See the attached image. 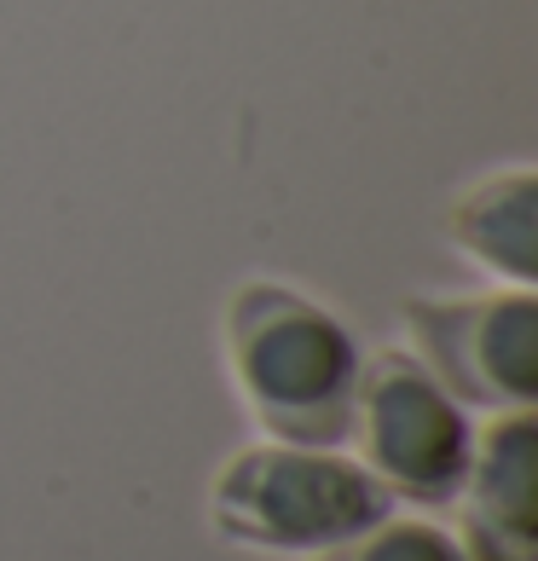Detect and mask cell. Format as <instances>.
<instances>
[{"label":"cell","mask_w":538,"mask_h":561,"mask_svg":"<svg viewBox=\"0 0 538 561\" xmlns=\"http://www.w3.org/2000/svg\"><path fill=\"white\" fill-rule=\"evenodd\" d=\"M347 434H354V446L365 457L359 469L388 497L400 492L411 504H446V497H458L469 446H474L458 400L434 382V370L417 353H400V347L359 365Z\"/></svg>","instance_id":"3"},{"label":"cell","mask_w":538,"mask_h":561,"mask_svg":"<svg viewBox=\"0 0 538 561\" xmlns=\"http://www.w3.org/2000/svg\"><path fill=\"white\" fill-rule=\"evenodd\" d=\"M458 249L474 255L487 273H499L510 289L533 284V249H538V174L533 169H504L481 185L451 215Z\"/></svg>","instance_id":"6"},{"label":"cell","mask_w":538,"mask_h":561,"mask_svg":"<svg viewBox=\"0 0 538 561\" xmlns=\"http://www.w3.org/2000/svg\"><path fill=\"white\" fill-rule=\"evenodd\" d=\"M388 515V492L359 463L330 457L324 446H243L215 481V527L232 545L255 550H330L342 538L377 527Z\"/></svg>","instance_id":"2"},{"label":"cell","mask_w":538,"mask_h":561,"mask_svg":"<svg viewBox=\"0 0 538 561\" xmlns=\"http://www.w3.org/2000/svg\"><path fill=\"white\" fill-rule=\"evenodd\" d=\"M405 324L417 359L434 370L451 400L522 411L538 388V307L533 289L499 296H451V301H405Z\"/></svg>","instance_id":"4"},{"label":"cell","mask_w":538,"mask_h":561,"mask_svg":"<svg viewBox=\"0 0 538 561\" xmlns=\"http://www.w3.org/2000/svg\"><path fill=\"white\" fill-rule=\"evenodd\" d=\"M319 561H469L458 538H446L440 527L428 522H382L365 527L354 538H342V545L319 550Z\"/></svg>","instance_id":"7"},{"label":"cell","mask_w":538,"mask_h":561,"mask_svg":"<svg viewBox=\"0 0 538 561\" xmlns=\"http://www.w3.org/2000/svg\"><path fill=\"white\" fill-rule=\"evenodd\" d=\"M463 556L469 561H533V411H504L469 446L463 469Z\"/></svg>","instance_id":"5"},{"label":"cell","mask_w":538,"mask_h":561,"mask_svg":"<svg viewBox=\"0 0 538 561\" xmlns=\"http://www.w3.org/2000/svg\"><path fill=\"white\" fill-rule=\"evenodd\" d=\"M226 359L255 423L289 446L347 440L359 347L336 313L284 284H243L226 307Z\"/></svg>","instance_id":"1"}]
</instances>
